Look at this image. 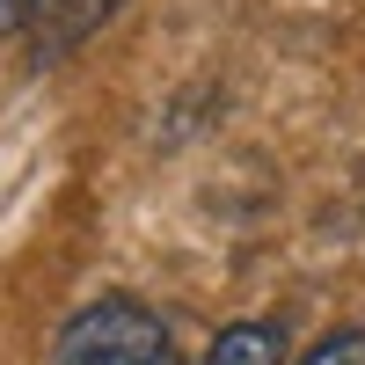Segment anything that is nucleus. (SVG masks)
<instances>
[{
	"mask_svg": "<svg viewBox=\"0 0 365 365\" xmlns=\"http://www.w3.org/2000/svg\"><path fill=\"white\" fill-rule=\"evenodd\" d=\"M51 365H182V344L168 314H154L132 292H103L58 329Z\"/></svg>",
	"mask_w": 365,
	"mask_h": 365,
	"instance_id": "f257e3e1",
	"label": "nucleus"
},
{
	"mask_svg": "<svg viewBox=\"0 0 365 365\" xmlns=\"http://www.w3.org/2000/svg\"><path fill=\"white\" fill-rule=\"evenodd\" d=\"M110 8L117 0H29V15H22L29 58H66L73 44H88L110 22Z\"/></svg>",
	"mask_w": 365,
	"mask_h": 365,
	"instance_id": "f03ea898",
	"label": "nucleus"
},
{
	"mask_svg": "<svg viewBox=\"0 0 365 365\" xmlns=\"http://www.w3.org/2000/svg\"><path fill=\"white\" fill-rule=\"evenodd\" d=\"M278 358H285V322H263V314L227 322L205 351V365H278Z\"/></svg>",
	"mask_w": 365,
	"mask_h": 365,
	"instance_id": "7ed1b4c3",
	"label": "nucleus"
},
{
	"mask_svg": "<svg viewBox=\"0 0 365 365\" xmlns=\"http://www.w3.org/2000/svg\"><path fill=\"white\" fill-rule=\"evenodd\" d=\"M292 365H365V329H329V336H314Z\"/></svg>",
	"mask_w": 365,
	"mask_h": 365,
	"instance_id": "20e7f679",
	"label": "nucleus"
},
{
	"mask_svg": "<svg viewBox=\"0 0 365 365\" xmlns=\"http://www.w3.org/2000/svg\"><path fill=\"white\" fill-rule=\"evenodd\" d=\"M22 15H29V0H0V37H8V29H22Z\"/></svg>",
	"mask_w": 365,
	"mask_h": 365,
	"instance_id": "39448f33",
	"label": "nucleus"
}]
</instances>
